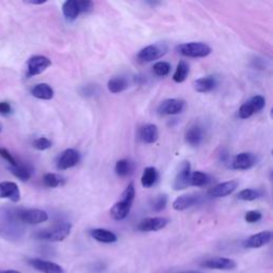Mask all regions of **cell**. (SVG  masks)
Returning <instances> with one entry per match:
<instances>
[{"label": "cell", "mask_w": 273, "mask_h": 273, "mask_svg": "<svg viewBox=\"0 0 273 273\" xmlns=\"http://www.w3.org/2000/svg\"><path fill=\"white\" fill-rule=\"evenodd\" d=\"M218 84L216 77L214 76H206L198 78L194 81V90L198 93H208L213 91Z\"/></svg>", "instance_id": "19"}, {"label": "cell", "mask_w": 273, "mask_h": 273, "mask_svg": "<svg viewBox=\"0 0 273 273\" xmlns=\"http://www.w3.org/2000/svg\"><path fill=\"white\" fill-rule=\"evenodd\" d=\"M188 75H189V64L184 60L179 61L174 75H173V80L177 83H181L187 79Z\"/></svg>", "instance_id": "28"}, {"label": "cell", "mask_w": 273, "mask_h": 273, "mask_svg": "<svg viewBox=\"0 0 273 273\" xmlns=\"http://www.w3.org/2000/svg\"><path fill=\"white\" fill-rule=\"evenodd\" d=\"M200 202V196L196 194H185L178 196L176 200L173 202V208L177 212H183V210L188 209Z\"/></svg>", "instance_id": "18"}, {"label": "cell", "mask_w": 273, "mask_h": 273, "mask_svg": "<svg viewBox=\"0 0 273 273\" xmlns=\"http://www.w3.org/2000/svg\"><path fill=\"white\" fill-rule=\"evenodd\" d=\"M25 233V224L18 217V208L0 207V237L17 241Z\"/></svg>", "instance_id": "1"}, {"label": "cell", "mask_w": 273, "mask_h": 273, "mask_svg": "<svg viewBox=\"0 0 273 273\" xmlns=\"http://www.w3.org/2000/svg\"><path fill=\"white\" fill-rule=\"evenodd\" d=\"M0 273H20L16 270H7V271H0Z\"/></svg>", "instance_id": "42"}, {"label": "cell", "mask_w": 273, "mask_h": 273, "mask_svg": "<svg viewBox=\"0 0 273 273\" xmlns=\"http://www.w3.org/2000/svg\"><path fill=\"white\" fill-rule=\"evenodd\" d=\"M12 174L22 181H27L31 177V169L27 165H19L10 168Z\"/></svg>", "instance_id": "29"}, {"label": "cell", "mask_w": 273, "mask_h": 273, "mask_svg": "<svg viewBox=\"0 0 273 273\" xmlns=\"http://www.w3.org/2000/svg\"><path fill=\"white\" fill-rule=\"evenodd\" d=\"M271 238L272 233L270 231L260 232L250 236V237L244 241V246L247 247V249H258V247H262L268 244L271 241Z\"/></svg>", "instance_id": "16"}, {"label": "cell", "mask_w": 273, "mask_h": 273, "mask_svg": "<svg viewBox=\"0 0 273 273\" xmlns=\"http://www.w3.org/2000/svg\"><path fill=\"white\" fill-rule=\"evenodd\" d=\"M140 138L147 144L155 143L159 138V131L154 124H146L140 129Z\"/></svg>", "instance_id": "23"}, {"label": "cell", "mask_w": 273, "mask_h": 273, "mask_svg": "<svg viewBox=\"0 0 273 273\" xmlns=\"http://www.w3.org/2000/svg\"><path fill=\"white\" fill-rule=\"evenodd\" d=\"M128 88V82L123 77H115L108 81V90L111 93H121Z\"/></svg>", "instance_id": "26"}, {"label": "cell", "mask_w": 273, "mask_h": 273, "mask_svg": "<svg viewBox=\"0 0 273 273\" xmlns=\"http://www.w3.org/2000/svg\"><path fill=\"white\" fill-rule=\"evenodd\" d=\"M191 175V165L189 161L185 160L179 165L176 176L173 181V188L174 190H184L189 186V179Z\"/></svg>", "instance_id": "7"}, {"label": "cell", "mask_w": 273, "mask_h": 273, "mask_svg": "<svg viewBox=\"0 0 273 273\" xmlns=\"http://www.w3.org/2000/svg\"><path fill=\"white\" fill-rule=\"evenodd\" d=\"M262 214H260L259 212H257V210H251V212H247L245 214V221L247 223H256L258 222L260 219H262Z\"/></svg>", "instance_id": "39"}, {"label": "cell", "mask_w": 273, "mask_h": 273, "mask_svg": "<svg viewBox=\"0 0 273 273\" xmlns=\"http://www.w3.org/2000/svg\"><path fill=\"white\" fill-rule=\"evenodd\" d=\"M168 203V197L166 194H160L158 196H156L153 202H152V207L155 210V212H161V210H164L167 206Z\"/></svg>", "instance_id": "35"}, {"label": "cell", "mask_w": 273, "mask_h": 273, "mask_svg": "<svg viewBox=\"0 0 273 273\" xmlns=\"http://www.w3.org/2000/svg\"><path fill=\"white\" fill-rule=\"evenodd\" d=\"M259 197V192L254 189H244L239 192L238 198L241 201H246V202H251L256 200V198Z\"/></svg>", "instance_id": "34"}, {"label": "cell", "mask_w": 273, "mask_h": 273, "mask_svg": "<svg viewBox=\"0 0 273 273\" xmlns=\"http://www.w3.org/2000/svg\"><path fill=\"white\" fill-rule=\"evenodd\" d=\"M177 52L188 58H205L212 54V47L203 42L184 43L176 47Z\"/></svg>", "instance_id": "4"}, {"label": "cell", "mask_w": 273, "mask_h": 273, "mask_svg": "<svg viewBox=\"0 0 273 273\" xmlns=\"http://www.w3.org/2000/svg\"><path fill=\"white\" fill-rule=\"evenodd\" d=\"M256 157L252 153H240L238 155H236L232 167L235 170H250L256 165Z\"/></svg>", "instance_id": "17"}, {"label": "cell", "mask_w": 273, "mask_h": 273, "mask_svg": "<svg viewBox=\"0 0 273 273\" xmlns=\"http://www.w3.org/2000/svg\"><path fill=\"white\" fill-rule=\"evenodd\" d=\"M135 196V189L133 183H130L125 191L122 194V200L117 202L112 208L110 209V216L112 217V219L117 221H121L125 219L131 210L132 203Z\"/></svg>", "instance_id": "2"}, {"label": "cell", "mask_w": 273, "mask_h": 273, "mask_svg": "<svg viewBox=\"0 0 273 273\" xmlns=\"http://www.w3.org/2000/svg\"><path fill=\"white\" fill-rule=\"evenodd\" d=\"M12 112V107L7 102L0 103V115L2 116H9Z\"/></svg>", "instance_id": "41"}, {"label": "cell", "mask_w": 273, "mask_h": 273, "mask_svg": "<svg viewBox=\"0 0 273 273\" xmlns=\"http://www.w3.org/2000/svg\"><path fill=\"white\" fill-rule=\"evenodd\" d=\"M0 131H2V127H0Z\"/></svg>", "instance_id": "45"}, {"label": "cell", "mask_w": 273, "mask_h": 273, "mask_svg": "<svg viewBox=\"0 0 273 273\" xmlns=\"http://www.w3.org/2000/svg\"><path fill=\"white\" fill-rule=\"evenodd\" d=\"M249 103L252 106V108L254 110V112L257 113V112H259L260 110H263L264 107L266 106V99L262 95H256V96H253L250 99Z\"/></svg>", "instance_id": "33"}, {"label": "cell", "mask_w": 273, "mask_h": 273, "mask_svg": "<svg viewBox=\"0 0 273 273\" xmlns=\"http://www.w3.org/2000/svg\"><path fill=\"white\" fill-rule=\"evenodd\" d=\"M46 2H29V4H32V5H43Z\"/></svg>", "instance_id": "43"}, {"label": "cell", "mask_w": 273, "mask_h": 273, "mask_svg": "<svg viewBox=\"0 0 273 273\" xmlns=\"http://www.w3.org/2000/svg\"><path fill=\"white\" fill-rule=\"evenodd\" d=\"M43 183L46 187L57 188L63 186L65 184V179L63 176L56 174V173H47L43 177Z\"/></svg>", "instance_id": "27"}, {"label": "cell", "mask_w": 273, "mask_h": 273, "mask_svg": "<svg viewBox=\"0 0 273 273\" xmlns=\"http://www.w3.org/2000/svg\"><path fill=\"white\" fill-rule=\"evenodd\" d=\"M31 94L39 99L49 101V99L54 97V90L52 86L47 83H39L34 85L31 89Z\"/></svg>", "instance_id": "24"}, {"label": "cell", "mask_w": 273, "mask_h": 273, "mask_svg": "<svg viewBox=\"0 0 273 273\" xmlns=\"http://www.w3.org/2000/svg\"><path fill=\"white\" fill-rule=\"evenodd\" d=\"M62 12H63L64 17L69 21H74L81 14L77 0H67V2H65L62 6Z\"/></svg>", "instance_id": "21"}, {"label": "cell", "mask_w": 273, "mask_h": 273, "mask_svg": "<svg viewBox=\"0 0 273 273\" xmlns=\"http://www.w3.org/2000/svg\"><path fill=\"white\" fill-rule=\"evenodd\" d=\"M80 161V154L74 148H67L62 153L57 161L58 170H67L78 165Z\"/></svg>", "instance_id": "10"}, {"label": "cell", "mask_w": 273, "mask_h": 273, "mask_svg": "<svg viewBox=\"0 0 273 273\" xmlns=\"http://www.w3.org/2000/svg\"><path fill=\"white\" fill-rule=\"evenodd\" d=\"M238 187V183L236 180H229L216 185L215 187L210 188L208 190V195L214 198H220L225 197L230 194H232Z\"/></svg>", "instance_id": "13"}, {"label": "cell", "mask_w": 273, "mask_h": 273, "mask_svg": "<svg viewBox=\"0 0 273 273\" xmlns=\"http://www.w3.org/2000/svg\"><path fill=\"white\" fill-rule=\"evenodd\" d=\"M210 183V177L206 174V173L195 171L190 175L189 185L194 186V187H203Z\"/></svg>", "instance_id": "30"}, {"label": "cell", "mask_w": 273, "mask_h": 273, "mask_svg": "<svg viewBox=\"0 0 273 273\" xmlns=\"http://www.w3.org/2000/svg\"><path fill=\"white\" fill-rule=\"evenodd\" d=\"M168 223L169 220L163 217L146 218L139 223L138 230L141 232H157L165 229Z\"/></svg>", "instance_id": "14"}, {"label": "cell", "mask_w": 273, "mask_h": 273, "mask_svg": "<svg viewBox=\"0 0 273 273\" xmlns=\"http://www.w3.org/2000/svg\"><path fill=\"white\" fill-rule=\"evenodd\" d=\"M153 71L159 77H165L168 76L171 72V64L168 63L166 61H159L157 63L154 64Z\"/></svg>", "instance_id": "32"}, {"label": "cell", "mask_w": 273, "mask_h": 273, "mask_svg": "<svg viewBox=\"0 0 273 273\" xmlns=\"http://www.w3.org/2000/svg\"><path fill=\"white\" fill-rule=\"evenodd\" d=\"M204 138V132L203 129L198 125H193L191 126L185 134V140L189 145L196 147L200 145L203 141Z\"/></svg>", "instance_id": "20"}, {"label": "cell", "mask_w": 273, "mask_h": 273, "mask_svg": "<svg viewBox=\"0 0 273 273\" xmlns=\"http://www.w3.org/2000/svg\"><path fill=\"white\" fill-rule=\"evenodd\" d=\"M167 53V47L165 45H148L144 48H142L141 51L136 55V59L141 63H148V62H152L154 60H158L163 57Z\"/></svg>", "instance_id": "5"}, {"label": "cell", "mask_w": 273, "mask_h": 273, "mask_svg": "<svg viewBox=\"0 0 273 273\" xmlns=\"http://www.w3.org/2000/svg\"><path fill=\"white\" fill-rule=\"evenodd\" d=\"M180 273H203V272H198V271H185V272H180Z\"/></svg>", "instance_id": "44"}, {"label": "cell", "mask_w": 273, "mask_h": 273, "mask_svg": "<svg viewBox=\"0 0 273 273\" xmlns=\"http://www.w3.org/2000/svg\"><path fill=\"white\" fill-rule=\"evenodd\" d=\"M131 171H132V166L130 164V161L127 159H121L116 165V173L120 177H126L130 175Z\"/></svg>", "instance_id": "31"}, {"label": "cell", "mask_w": 273, "mask_h": 273, "mask_svg": "<svg viewBox=\"0 0 273 273\" xmlns=\"http://www.w3.org/2000/svg\"><path fill=\"white\" fill-rule=\"evenodd\" d=\"M53 146V142L45 138V136H41V138L35 139L33 141V147L36 148L39 151H46L48 148H51Z\"/></svg>", "instance_id": "36"}, {"label": "cell", "mask_w": 273, "mask_h": 273, "mask_svg": "<svg viewBox=\"0 0 273 273\" xmlns=\"http://www.w3.org/2000/svg\"><path fill=\"white\" fill-rule=\"evenodd\" d=\"M18 217L24 224H40L48 220V215L41 209H18Z\"/></svg>", "instance_id": "6"}, {"label": "cell", "mask_w": 273, "mask_h": 273, "mask_svg": "<svg viewBox=\"0 0 273 273\" xmlns=\"http://www.w3.org/2000/svg\"><path fill=\"white\" fill-rule=\"evenodd\" d=\"M254 113H255L254 110H253V108L249 102H246L245 104H243L239 109V118L243 119V120L251 118Z\"/></svg>", "instance_id": "37"}, {"label": "cell", "mask_w": 273, "mask_h": 273, "mask_svg": "<svg viewBox=\"0 0 273 273\" xmlns=\"http://www.w3.org/2000/svg\"><path fill=\"white\" fill-rule=\"evenodd\" d=\"M92 238L98 242L103 243H113L118 241V237L115 233L105 229H94L90 232Z\"/></svg>", "instance_id": "22"}, {"label": "cell", "mask_w": 273, "mask_h": 273, "mask_svg": "<svg viewBox=\"0 0 273 273\" xmlns=\"http://www.w3.org/2000/svg\"><path fill=\"white\" fill-rule=\"evenodd\" d=\"M201 267L215 270H233L237 267L235 260L226 257H214L209 258L201 264Z\"/></svg>", "instance_id": "11"}, {"label": "cell", "mask_w": 273, "mask_h": 273, "mask_svg": "<svg viewBox=\"0 0 273 273\" xmlns=\"http://www.w3.org/2000/svg\"><path fill=\"white\" fill-rule=\"evenodd\" d=\"M158 180V172L154 167H147L141 177V184L144 188H151Z\"/></svg>", "instance_id": "25"}, {"label": "cell", "mask_w": 273, "mask_h": 273, "mask_svg": "<svg viewBox=\"0 0 273 273\" xmlns=\"http://www.w3.org/2000/svg\"><path fill=\"white\" fill-rule=\"evenodd\" d=\"M52 65V60L45 56H33L27 62L28 77L40 75Z\"/></svg>", "instance_id": "8"}, {"label": "cell", "mask_w": 273, "mask_h": 273, "mask_svg": "<svg viewBox=\"0 0 273 273\" xmlns=\"http://www.w3.org/2000/svg\"><path fill=\"white\" fill-rule=\"evenodd\" d=\"M0 157H3L5 160H7L8 163H9L12 167L17 166V161H16V159H15L13 156H12V154L7 150V148L0 147Z\"/></svg>", "instance_id": "38"}, {"label": "cell", "mask_w": 273, "mask_h": 273, "mask_svg": "<svg viewBox=\"0 0 273 273\" xmlns=\"http://www.w3.org/2000/svg\"><path fill=\"white\" fill-rule=\"evenodd\" d=\"M80 13H89L93 10V3L89 2V0H82V2H78Z\"/></svg>", "instance_id": "40"}, {"label": "cell", "mask_w": 273, "mask_h": 273, "mask_svg": "<svg viewBox=\"0 0 273 273\" xmlns=\"http://www.w3.org/2000/svg\"><path fill=\"white\" fill-rule=\"evenodd\" d=\"M28 264L36 271L42 273H64L63 268L60 265L53 262H48V260L40 258H30L28 259Z\"/></svg>", "instance_id": "12"}, {"label": "cell", "mask_w": 273, "mask_h": 273, "mask_svg": "<svg viewBox=\"0 0 273 273\" xmlns=\"http://www.w3.org/2000/svg\"><path fill=\"white\" fill-rule=\"evenodd\" d=\"M71 231H72L71 223L61 222L58 223V224L53 225L52 228H48L38 232L35 234V238L44 241L58 242L64 240L71 234Z\"/></svg>", "instance_id": "3"}, {"label": "cell", "mask_w": 273, "mask_h": 273, "mask_svg": "<svg viewBox=\"0 0 273 273\" xmlns=\"http://www.w3.org/2000/svg\"><path fill=\"white\" fill-rule=\"evenodd\" d=\"M185 108V102L178 98H169L158 106V113L160 116H175L180 113Z\"/></svg>", "instance_id": "9"}, {"label": "cell", "mask_w": 273, "mask_h": 273, "mask_svg": "<svg viewBox=\"0 0 273 273\" xmlns=\"http://www.w3.org/2000/svg\"><path fill=\"white\" fill-rule=\"evenodd\" d=\"M0 198H7L13 203L20 200V192L18 186L13 181L0 183Z\"/></svg>", "instance_id": "15"}]
</instances>
